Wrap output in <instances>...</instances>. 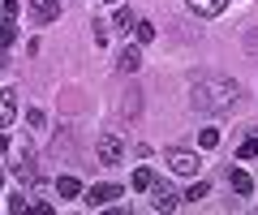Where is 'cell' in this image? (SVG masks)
<instances>
[{"label": "cell", "instance_id": "cell-1", "mask_svg": "<svg viewBox=\"0 0 258 215\" xmlns=\"http://www.w3.org/2000/svg\"><path fill=\"white\" fill-rule=\"evenodd\" d=\"M241 86L232 78H198L189 86V108L194 112H207V116H220V112H232V103H237Z\"/></svg>", "mask_w": 258, "mask_h": 215}, {"label": "cell", "instance_id": "cell-2", "mask_svg": "<svg viewBox=\"0 0 258 215\" xmlns=\"http://www.w3.org/2000/svg\"><path fill=\"white\" fill-rule=\"evenodd\" d=\"M95 155H99L103 168H116L120 159H125V142H120L116 133H99V138H95Z\"/></svg>", "mask_w": 258, "mask_h": 215}, {"label": "cell", "instance_id": "cell-3", "mask_svg": "<svg viewBox=\"0 0 258 215\" xmlns=\"http://www.w3.org/2000/svg\"><path fill=\"white\" fill-rule=\"evenodd\" d=\"M164 159H168V168H172V172H181V177H194V172H198V155H194V151L172 147Z\"/></svg>", "mask_w": 258, "mask_h": 215}, {"label": "cell", "instance_id": "cell-4", "mask_svg": "<svg viewBox=\"0 0 258 215\" xmlns=\"http://www.w3.org/2000/svg\"><path fill=\"white\" fill-rule=\"evenodd\" d=\"M60 18V5L56 0H30V22L35 26H47V22Z\"/></svg>", "mask_w": 258, "mask_h": 215}, {"label": "cell", "instance_id": "cell-5", "mask_svg": "<svg viewBox=\"0 0 258 215\" xmlns=\"http://www.w3.org/2000/svg\"><path fill=\"white\" fill-rule=\"evenodd\" d=\"M112 198H120V185H91L86 189V206H108Z\"/></svg>", "mask_w": 258, "mask_h": 215}, {"label": "cell", "instance_id": "cell-6", "mask_svg": "<svg viewBox=\"0 0 258 215\" xmlns=\"http://www.w3.org/2000/svg\"><path fill=\"white\" fill-rule=\"evenodd\" d=\"M151 202H155V211H172V206L181 202V198H176L172 189L164 185V181H155V185H151Z\"/></svg>", "mask_w": 258, "mask_h": 215}, {"label": "cell", "instance_id": "cell-7", "mask_svg": "<svg viewBox=\"0 0 258 215\" xmlns=\"http://www.w3.org/2000/svg\"><path fill=\"white\" fill-rule=\"evenodd\" d=\"M18 116V91H0V129H9Z\"/></svg>", "mask_w": 258, "mask_h": 215}, {"label": "cell", "instance_id": "cell-8", "mask_svg": "<svg viewBox=\"0 0 258 215\" xmlns=\"http://www.w3.org/2000/svg\"><path fill=\"white\" fill-rule=\"evenodd\" d=\"M189 9L198 13V18H220V13L228 9V0H189Z\"/></svg>", "mask_w": 258, "mask_h": 215}, {"label": "cell", "instance_id": "cell-9", "mask_svg": "<svg viewBox=\"0 0 258 215\" xmlns=\"http://www.w3.org/2000/svg\"><path fill=\"white\" fill-rule=\"evenodd\" d=\"M13 172H18L22 181L35 177V151H30V147H18V164H13Z\"/></svg>", "mask_w": 258, "mask_h": 215}, {"label": "cell", "instance_id": "cell-10", "mask_svg": "<svg viewBox=\"0 0 258 215\" xmlns=\"http://www.w3.org/2000/svg\"><path fill=\"white\" fill-rule=\"evenodd\" d=\"M228 185L237 189V194H254V181H249V172H241V168H228Z\"/></svg>", "mask_w": 258, "mask_h": 215}, {"label": "cell", "instance_id": "cell-11", "mask_svg": "<svg viewBox=\"0 0 258 215\" xmlns=\"http://www.w3.org/2000/svg\"><path fill=\"white\" fill-rule=\"evenodd\" d=\"M116 65H120V74H138V65H142V52H138V47H125Z\"/></svg>", "mask_w": 258, "mask_h": 215}, {"label": "cell", "instance_id": "cell-12", "mask_svg": "<svg viewBox=\"0 0 258 215\" xmlns=\"http://www.w3.org/2000/svg\"><path fill=\"white\" fill-rule=\"evenodd\" d=\"M56 194H60V198H78V194H82V181H78V177H60V181H56Z\"/></svg>", "mask_w": 258, "mask_h": 215}, {"label": "cell", "instance_id": "cell-13", "mask_svg": "<svg viewBox=\"0 0 258 215\" xmlns=\"http://www.w3.org/2000/svg\"><path fill=\"white\" fill-rule=\"evenodd\" d=\"M13 39H18V26L5 18V22H0V52H5V47H13Z\"/></svg>", "mask_w": 258, "mask_h": 215}, {"label": "cell", "instance_id": "cell-14", "mask_svg": "<svg viewBox=\"0 0 258 215\" xmlns=\"http://www.w3.org/2000/svg\"><path fill=\"white\" fill-rule=\"evenodd\" d=\"M151 185H155V172H151V168H138V172H134V189H151Z\"/></svg>", "mask_w": 258, "mask_h": 215}, {"label": "cell", "instance_id": "cell-15", "mask_svg": "<svg viewBox=\"0 0 258 215\" xmlns=\"http://www.w3.org/2000/svg\"><path fill=\"white\" fill-rule=\"evenodd\" d=\"M134 35H138V43H151L155 39V26L151 22H134Z\"/></svg>", "mask_w": 258, "mask_h": 215}, {"label": "cell", "instance_id": "cell-16", "mask_svg": "<svg viewBox=\"0 0 258 215\" xmlns=\"http://www.w3.org/2000/svg\"><path fill=\"white\" fill-rule=\"evenodd\" d=\"M198 147H203V151L220 147V129H203V133H198Z\"/></svg>", "mask_w": 258, "mask_h": 215}, {"label": "cell", "instance_id": "cell-17", "mask_svg": "<svg viewBox=\"0 0 258 215\" xmlns=\"http://www.w3.org/2000/svg\"><path fill=\"white\" fill-rule=\"evenodd\" d=\"M207 194H211V185H207V181H198V185H189V194H185V198H189V202H203Z\"/></svg>", "mask_w": 258, "mask_h": 215}, {"label": "cell", "instance_id": "cell-18", "mask_svg": "<svg viewBox=\"0 0 258 215\" xmlns=\"http://www.w3.org/2000/svg\"><path fill=\"white\" fill-rule=\"evenodd\" d=\"M237 155H241V159H254V155H258V133L241 142V151H237Z\"/></svg>", "mask_w": 258, "mask_h": 215}, {"label": "cell", "instance_id": "cell-19", "mask_svg": "<svg viewBox=\"0 0 258 215\" xmlns=\"http://www.w3.org/2000/svg\"><path fill=\"white\" fill-rule=\"evenodd\" d=\"M134 22H138V18H134V13H129V9H116V26H120V30H129V26H134Z\"/></svg>", "mask_w": 258, "mask_h": 215}, {"label": "cell", "instance_id": "cell-20", "mask_svg": "<svg viewBox=\"0 0 258 215\" xmlns=\"http://www.w3.org/2000/svg\"><path fill=\"white\" fill-rule=\"evenodd\" d=\"M18 9H22V0H5V18H9V22L18 18Z\"/></svg>", "mask_w": 258, "mask_h": 215}, {"label": "cell", "instance_id": "cell-21", "mask_svg": "<svg viewBox=\"0 0 258 215\" xmlns=\"http://www.w3.org/2000/svg\"><path fill=\"white\" fill-rule=\"evenodd\" d=\"M5 151H9V138H5V133H0V155H5Z\"/></svg>", "mask_w": 258, "mask_h": 215}, {"label": "cell", "instance_id": "cell-22", "mask_svg": "<svg viewBox=\"0 0 258 215\" xmlns=\"http://www.w3.org/2000/svg\"><path fill=\"white\" fill-rule=\"evenodd\" d=\"M0 185H5V168H0Z\"/></svg>", "mask_w": 258, "mask_h": 215}, {"label": "cell", "instance_id": "cell-23", "mask_svg": "<svg viewBox=\"0 0 258 215\" xmlns=\"http://www.w3.org/2000/svg\"><path fill=\"white\" fill-rule=\"evenodd\" d=\"M0 69H5V60H0Z\"/></svg>", "mask_w": 258, "mask_h": 215}]
</instances>
